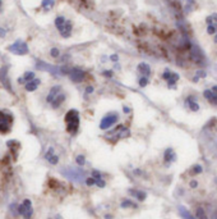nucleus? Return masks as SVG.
<instances>
[{"label": "nucleus", "instance_id": "nucleus-8", "mask_svg": "<svg viewBox=\"0 0 217 219\" xmlns=\"http://www.w3.org/2000/svg\"><path fill=\"white\" fill-rule=\"evenodd\" d=\"M43 158H45V160L51 165H57L59 164V161H60L59 155L55 153V149L52 146L47 147V150L45 151V154H43Z\"/></svg>", "mask_w": 217, "mask_h": 219}, {"label": "nucleus", "instance_id": "nucleus-45", "mask_svg": "<svg viewBox=\"0 0 217 219\" xmlns=\"http://www.w3.org/2000/svg\"><path fill=\"white\" fill-rule=\"evenodd\" d=\"M215 42H217V35L215 36Z\"/></svg>", "mask_w": 217, "mask_h": 219}, {"label": "nucleus", "instance_id": "nucleus-32", "mask_svg": "<svg viewBox=\"0 0 217 219\" xmlns=\"http://www.w3.org/2000/svg\"><path fill=\"white\" fill-rule=\"evenodd\" d=\"M84 92H86V95L93 94V92H95V87H93V86H87L86 90H84Z\"/></svg>", "mask_w": 217, "mask_h": 219}, {"label": "nucleus", "instance_id": "nucleus-7", "mask_svg": "<svg viewBox=\"0 0 217 219\" xmlns=\"http://www.w3.org/2000/svg\"><path fill=\"white\" fill-rule=\"evenodd\" d=\"M8 51H10L13 54H17V55H26V54H28L30 49H28V45L25 41L17 40L16 42H13L12 45L8 46Z\"/></svg>", "mask_w": 217, "mask_h": 219}, {"label": "nucleus", "instance_id": "nucleus-19", "mask_svg": "<svg viewBox=\"0 0 217 219\" xmlns=\"http://www.w3.org/2000/svg\"><path fill=\"white\" fill-rule=\"evenodd\" d=\"M179 212H180V215L183 217V219H194V217H193L184 206H180L179 208Z\"/></svg>", "mask_w": 217, "mask_h": 219}, {"label": "nucleus", "instance_id": "nucleus-15", "mask_svg": "<svg viewBox=\"0 0 217 219\" xmlns=\"http://www.w3.org/2000/svg\"><path fill=\"white\" fill-rule=\"evenodd\" d=\"M175 159H176V155H175V153H174V150L170 149V147L166 149L165 154H163V160H165L166 163H172Z\"/></svg>", "mask_w": 217, "mask_h": 219}, {"label": "nucleus", "instance_id": "nucleus-42", "mask_svg": "<svg viewBox=\"0 0 217 219\" xmlns=\"http://www.w3.org/2000/svg\"><path fill=\"white\" fill-rule=\"evenodd\" d=\"M133 173L136 174V176H141V174H142V170H141V169H134Z\"/></svg>", "mask_w": 217, "mask_h": 219}, {"label": "nucleus", "instance_id": "nucleus-25", "mask_svg": "<svg viewBox=\"0 0 217 219\" xmlns=\"http://www.w3.org/2000/svg\"><path fill=\"white\" fill-rule=\"evenodd\" d=\"M148 82H149L148 77H143V76H142V77L139 78V81H138V85H139V87H146L148 85Z\"/></svg>", "mask_w": 217, "mask_h": 219}, {"label": "nucleus", "instance_id": "nucleus-4", "mask_svg": "<svg viewBox=\"0 0 217 219\" xmlns=\"http://www.w3.org/2000/svg\"><path fill=\"white\" fill-rule=\"evenodd\" d=\"M14 117L10 112L0 110V135H8L13 128Z\"/></svg>", "mask_w": 217, "mask_h": 219}, {"label": "nucleus", "instance_id": "nucleus-35", "mask_svg": "<svg viewBox=\"0 0 217 219\" xmlns=\"http://www.w3.org/2000/svg\"><path fill=\"white\" fill-rule=\"evenodd\" d=\"M206 76H207V73L204 72V70H198V72H197V77H198V78H199V77H201V78H204Z\"/></svg>", "mask_w": 217, "mask_h": 219}, {"label": "nucleus", "instance_id": "nucleus-33", "mask_svg": "<svg viewBox=\"0 0 217 219\" xmlns=\"http://www.w3.org/2000/svg\"><path fill=\"white\" fill-rule=\"evenodd\" d=\"M171 73H172V72H170V70H169V69H166V70H165V72H163V73H162V78L167 81L169 78H170V76H171Z\"/></svg>", "mask_w": 217, "mask_h": 219}, {"label": "nucleus", "instance_id": "nucleus-1", "mask_svg": "<svg viewBox=\"0 0 217 219\" xmlns=\"http://www.w3.org/2000/svg\"><path fill=\"white\" fill-rule=\"evenodd\" d=\"M66 99V94L64 92V90L60 85H54L52 87H50L49 92L46 95V103L52 108V109H59L61 106V104L65 101Z\"/></svg>", "mask_w": 217, "mask_h": 219}, {"label": "nucleus", "instance_id": "nucleus-13", "mask_svg": "<svg viewBox=\"0 0 217 219\" xmlns=\"http://www.w3.org/2000/svg\"><path fill=\"white\" fill-rule=\"evenodd\" d=\"M129 194L132 195L133 197H136L139 202L144 201V200H146V197H147V194L144 192V191H141V190H133V188H130L129 190Z\"/></svg>", "mask_w": 217, "mask_h": 219}, {"label": "nucleus", "instance_id": "nucleus-39", "mask_svg": "<svg viewBox=\"0 0 217 219\" xmlns=\"http://www.w3.org/2000/svg\"><path fill=\"white\" fill-rule=\"evenodd\" d=\"M210 103H212V104H215V105H217V95H215V96L210 100Z\"/></svg>", "mask_w": 217, "mask_h": 219}, {"label": "nucleus", "instance_id": "nucleus-41", "mask_svg": "<svg viewBox=\"0 0 217 219\" xmlns=\"http://www.w3.org/2000/svg\"><path fill=\"white\" fill-rule=\"evenodd\" d=\"M104 219H114V215L107 213V214H105V215H104Z\"/></svg>", "mask_w": 217, "mask_h": 219}, {"label": "nucleus", "instance_id": "nucleus-36", "mask_svg": "<svg viewBox=\"0 0 217 219\" xmlns=\"http://www.w3.org/2000/svg\"><path fill=\"white\" fill-rule=\"evenodd\" d=\"M123 112H124V114H129V113H132V109H130L129 106H127V105H124L123 106Z\"/></svg>", "mask_w": 217, "mask_h": 219}, {"label": "nucleus", "instance_id": "nucleus-5", "mask_svg": "<svg viewBox=\"0 0 217 219\" xmlns=\"http://www.w3.org/2000/svg\"><path fill=\"white\" fill-rule=\"evenodd\" d=\"M119 122V114L116 112H111L107 113L106 116H104L100 121V130L102 131H107L111 127L116 126V123Z\"/></svg>", "mask_w": 217, "mask_h": 219}, {"label": "nucleus", "instance_id": "nucleus-44", "mask_svg": "<svg viewBox=\"0 0 217 219\" xmlns=\"http://www.w3.org/2000/svg\"><path fill=\"white\" fill-rule=\"evenodd\" d=\"M212 92H213L215 95H217V86H213V87H212Z\"/></svg>", "mask_w": 217, "mask_h": 219}, {"label": "nucleus", "instance_id": "nucleus-20", "mask_svg": "<svg viewBox=\"0 0 217 219\" xmlns=\"http://www.w3.org/2000/svg\"><path fill=\"white\" fill-rule=\"evenodd\" d=\"M54 4H55L54 0H42L41 7H42V9H45V10H50V9L54 7Z\"/></svg>", "mask_w": 217, "mask_h": 219}, {"label": "nucleus", "instance_id": "nucleus-34", "mask_svg": "<svg viewBox=\"0 0 217 219\" xmlns=\"http://www.w3.org/2000/svg\"><path fill=\"white\" fill-rule=\"evenodd\" d=\"M110 60H111L113 63H118V62H119V55H118V54L110 55Z\"/></svg>", "mask_w": 217, "mask_h": 219}, {"label": "nucleus", "instance_id": "nucleus-3", "mask_svg": "<svg viewBox=\"0 0 217 219\" xmlns=\"http://www.w3.org/2000/svg\"><path fill=\"white\" fill-rule=\"evenodd\" d=\"M130 136V130L124 126V124H116L114 127V130L109 131L106 135L104 136V139L109 142V144H116L118 141L123 140V139H127V137Z\"/></svg>", "mask_w": 217, "mask_h": 219}, {"label": "nucleus", "instance_id": "nucleus-23", "mask_svg": "<svg viewBox=\"0 0 217 219\" xmlns=\"http://www.w3.org/2000/svg\"><path fill=\"white\" fill-rule=\"evenodd\" d=\"M91 177L95 178L96 181H97V179H101V178H102V173H101L100 170H97V169H93L92 172H91Z\"/></svg>", "mask_w": 217, "mask_h": 219}, {"label": "nucleus", "instance_id": "nucleus-2", "mask_svg": "<svg viewBox=\"0 0 217 219\" xmlns=\"http://www.w3.org/2000/svg\"><path fill=\"white\" fill-rule=\"evenodd\" d=\"M64 122H65V130L69 135H77L79 130V123H81V116L77 109H69L66 114L64 116Z\"/></svg>", "mask_w": 217, "mask_h": 219}, {"label": "nucleus", "instance_id": "nucleus-47", "mask_svg": "<svg viewBox=\"0 0 217 219\" xmlns=\"http://www.w3.org/2000/svg\"><path fill=\"white\" fill-rule=\"evenodd\" d=\"M47 219H55V218H47Z\"/></svg>", "mask_w": 217, "mask_h": 219}, {"label": "nucleus", "instance_id": "nucleus-43", "mask_svg": "<svg viewBox=\"0 0 217 219\" xmlns=\"http://www.w3.org/2000/svg\"><path fill=\"white\" fill-rule=\"evenodd\" d=\"M211 17H212V21H216V22H217V13H215V14H212V16H211Z\"/></svg>", "mask_w": 217, "mask_h": 219}, {"label": "nucleus", "instance_id": "nucleus-10", "mask_svg": "<svg viewBox=\"0 0 217 219\" xmlns=\"http://www.w3.org/2000/svg\"><path fill=\"white\" fill-rule=\"evenodd\" d=\"M40 85H41V80L40 78H33L32 81H30V82H27L25 85V90L27 92H35Z\"/></svg>", "mask_w": 217, "mask_h": 219}, {"label": "nucleus", "instance_id": "nucleus-31", "mask_svg": "<svg viewBox=\"0 0 217 219\" xmlns=\"http://www.w3.org/2000/svg\"><path fill=\"white\" fill-rule=\"evenodd\" d=\"M199 173H202V166L194 165V168H193V174H199Z\"/></svg>", "mask_w": 217, "mask_h": 219}, {"label": "nucleus", "instance_id": "nucleus-29", "mask_svg": "<svg viewBox=\"0 0 217 219\" xmlns=\"http://www.w3.org/2000/svg\"><path fill=\"white\" fill-rule=\"evenodd\" d=\"M102 74L105 76V77H107V78H111L113 76H114V70H111V69H107V70H104L102 72Z\"/></svg>", "mask_w": 217, "mask_h": 219}, {"label": "nucleus", "instance_id": "nucleus-21", "mask_svg": "<svg viewBox=\"0 0 217 219\" xmlns=\"http://www.w3.org/2000/svg\"><path fill=\"white\" fill-rule=\"evenodd\" d=\"M75 163L78 166H83L86 165V156L83 154H78L75 156Z\"/></svg>", "mask_w": 217, "mask_h": 219}, {"label": "nucleus", "instance_id": "nucleus-28", "mask_svg": "<svg viewBox=\"0 0 217 219\" xmlns=\"http://www.w3.org/2000/svg\"><path fill=\"white\" fill-rule=\"evenodd\" d=\"M189 108H190L192 112H198L199 110V105L195 101L194 103H189Z\"/></svg>", "mask_w": 217, "mask_h": 219}, {"label": "nucleus", "instance_id": "nucleus-12", "mask_svg": "<svg viewBox=\"0 0 217 219\" xmlns=\"http://www.w3.org/2000/svg\"><path fill=\"white\" fill-rule=\"evenodd\" d=\"M33 78H36L35 72H32V70H27V72L23 73V76H21V77L18 78V83L19 85H26L27 82H30V81H32Z\"/></svg>", "mask_w": 217, "mask_h": 219}, {"label": "nucleus", "instance_id": "nucleus-24", "mask_svg": "<svg viewBox=\"0 0 217 219\" xmlns=\"http://www.w3.org/2000/svg\"><path fill=\"white\" fill-rule=\"evenodd\" d=\"M84 183H86L88 187H93V186H96V179L92 178V177L89 176V177H87V178L84 179Z\"/></svg>", "mask_w": 217, "mask_h": 219}, {"label": "nucleus", "instance_id": "nucleus-38", "mask_svg": "<svg viewBox=\"0 0 217 219\" xmlns=\"http://www.w3.org/2000/svg\"><path fill=\"white\" fill-rule=\"evenodd\" d=\"M206 22L208 23V26H210V25H213V21H212V17H211V16H208V17L206 18Z\"/></svg>", "mask_w": 217, "mask_h": 219}, {"label": "nucleus", "instance_id": "nucleus-27", "mask_svg": "<svg viewBox=\"0 0 217 219\" xmlns=\"http://www.w3.org/2000/svg\"><path fill=\"white\" fill-rule=\"evenodd\" d=\"M203 96H204V98H206V99H207V100H208V101H210V100H211L212 98L215 96V94L212 92V90H206V91L203 92Z\"/></svg>", "mask_w": 217, "mask_h": 219}, {"label": "nucleus", "instance_id": "nucleus-9", "mask_svg": "<svg viewBox=\"0 0 217 219\" xmlns=\"http://www.w3.org/2000/svg\"><path fill=\"white\" fill-rule=\"evenodd\" d=\"M68 74H69V78L73 81V82H75V83H81L82 81H83V78H84V72L82 69H79V68H72V69H69Z\"/></svg>", "mask_w": 217, "mask_h": 219}, {"label": "nucleus", "instance_id": "nucleus-40", "mask_svg": "<svg viewBox=\"0 0 217 219\" xmlns=\"http://www.w3.org/2000/svg\"><path fill=\"white\" fill-rule=\"evenodd\" d=\"M197 186H198V182H197V181H192V182H190V187L192 188H195Z\"/></svg>", "mask_w": 217, "mask_h": 219}, {"label": "nucleus", "instance_id": "nucleus-46", "mask_svg": "<svg viewBox=\"0 0 217 219\" xmlns=\"http://www.w3.org/2000/svg\"><path fill=\"white\" fill-rule=\"evenodd\" d=\"M1 4H3V3H1V0H0V7H1Z\"/></svg>", "mask_w": 217, "mask_h": 219}, {"label": "nucleus", "instance_id": "nucleus-30", "mask_svg": "<svg viewBox=\"0 0 217 219\" xmlns=\"http://www.w3.org/2000/svg\"><path fill=\"white\" fill-rule=\"evenodd\" d=\"M215 32H216V27L213 25H210L207 27V33H208V35H213Z\"/></svg>", "mask_w": 217, "mask_h": 219}, {"label": "nucleus", "instance_id": "nucleus-11", "mask_svg": "<svg viewBox=\"0 0 217 219\" xmlns=\"http://www.w3.org/2000/svg\"><path fill=\"white\" fill-rule=\"evenodd\" d=\"M72 30H73V23H72L69 20H66L65 25L63 26V28L59 32H60V35L64 37V39H68V37H70V35H72Z\"/></svg>", "mask_w": 217, "mask_h": 219}, {"label": "nucleus", "instance_id": "nucleus-14", "mask_svg": "<svg viewBox=\"0 0 217 219\" xmlns=\"http://www.w3.org/2000/svg\"><path fill=\"white\" fill-rule=\"evenodd\" d=\"M137 69L143 77H148V76L151 74V67H149L147 63H139Z\"/></svg>", "mask_w": 217, "mask_h": 219}, {"label": "nucleus", "instance_id": "nucleus-18", "mask_svg": "<svg viewBox=\"0 0 217 219\" xmlns=\"http://www.w3.org/2000/svg\"><path fill=\"white\" fill-rule=\"evenodd\" d=\"M177 80H179V74L172 72L171 76H170V78L167 80V86L169 87H174V86H175V83L177 82Z\"/></svg>", "mask_w": 217, "mask_h": 219}, {"label": "nucleus", "instance_id": "nucleus-16", "mask_svg": "<svg viewBox=\"0 0 217 219\" xmlns=\"http://www.w3.org/2000/svg\"><path fill=\"white\" fill-rule=\"evenodd\" d=\"M138 205L136 202L133 201V200H130V199H123L122 201H120V208L122 209H136Z\"/></svg>", "mask_w": 217, "mask_h": 219}, {"label": "nucleus", "instance_id": "nucleus-37", "mask_svg": "<svg viewBox=\"0 0 217 219\" xmlns=\"http://www.w3.org/2000/svg\"><path fill=\"white\" fill-rule=\"evenodd\" d=\"M5 35H7V31H5V28H1L0 27V37H5Z\"/></svg>", "mask_w": 217, "mask_h": 219}, {"label": "nucleus", "instance_id": "nucleus-22", "mask_svg": "<svg viewBox=\"0 0 217 219\" xmlns=\"http://www.w3.org/2000/svg\"><path fill=\"white\" fill-rule=\"evenodd\" d=\"M197 219H207V215L203 210V208H198L197 209Z\"/></svg>", "mask_w": 217, "mask_h": 219}, {"label": "nucleus", "instance_id": "nucleus-6", "mask_svg": "<svg viewBox=\"0 0 217 219\" xmlns=\"http://www.w3.org/2000/svg\"><path fill=\"white\" fill-rule=\"evenodd\" d=\"M17 214H19L23 219H32L33 205L30 199H25L19 205H17Z\"/></svg>", "mask_w": 217, "mask_h": 219}, {"label": "nucleus", "instance_id": "nucleus-26", "mask_svg": "<svg viewBox=\"0 0 217 219\" xmlns=\"http://www.w3.org/2000/svg\"><path fill=\"white\" fill-rule=\"evenodd\" d=\"M50 55L52 56V58H59V56H60V50L57 49V47H52V49L50 50Z\"/></svg>", "mask_w": 217, "mask_h": 219}, {"label": "nucleus", "instance_id": "nucleus-17", "mask_svg": "<svg viewBox=\"0 0 217 219\" xmlns=\"http://www.w3.org/2000/svg\"><path fill=\"white\" fill-rule=\"evenodd\" d=\"M65 22H66V20L63 16H57L56 18H55V27L57 28V31H60L61 28H63V26L65 25Z\"/></svg>", "mask_w": 217, "mask_h": 219}]
</instances>
